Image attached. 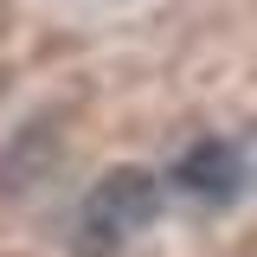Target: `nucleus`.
Returning <instances> with one entry per match:
<instances>
[{
    "label": "nucleus",
    "mask_w": 257,
    "mask_h": 257,
    "mask_svg": "<svg viewBox=\"0 0 257 257\" xmlns=\"http://www.w3.org/2000/svg\"><path fill=\"white\" fill-rule=\"evenodd\" d=\"M161 212V180L148 167H109L90 187L84 212H77V257H109L122 251L142 225H155Z\"/></svg>",
    "instance_id": "1"
},
{
    "label": "nucleus",
    "mask_w": 257,
    "mask_h": 257,
    "mask_svg": "<svg viewBox=\"0 0 257 257\" xmlns=\"http://www.w3.org/2000/svg\"><path fill=\"white\" fill-rule=\"evenodd\" d=\"M174 180L193 193V199H231L238 180H244V161L231 142H193L187 155L174 161Z\"/></svg>",
    "instance_id": "2"
}]
</instances>
